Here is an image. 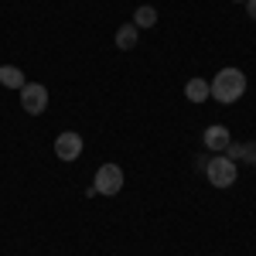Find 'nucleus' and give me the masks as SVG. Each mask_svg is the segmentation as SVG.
<instances>
[{
	"label": "nucleus",
	"instance_id": "20e7f679",
	"mask_svg": "<svg viewBox=\"0 0 256 256\" xmlns=\"http://www.w3.org/2000/svg\"><path fill=\"white\" fill-rule=\"evenodd\" d=\"M92 188H96V195H120V188H123V171H120L116 164H102L96 171Z\"/></svg>",
	"mask_w": 256,
	"mask_h": 256
},
{
	"label": "nucleus",
	"instance_id": "39448f33",
	"mask_svg": "<svg viewBox=\"0 0 256 256\" xmlns=\"http://www.w3.org/2000/svg\"><path fill=\"white\" fill-rule=\"evenodd\" d=\"M55 158L65 160V164H72V160L82 158V137L76 130H65V134L55 137Z\"/></svg>",
	"mask_w": 256,
	"mask_h": 256
},
{
	"label": "nucleus",
	"instance_id": "ddd939ff",
	"mask_svg": "<svg viewBox=\"0 0 256 256\" xmlns=\"http://www.w3.org/2000/svg\"><path fill=\"white\" fill-rule=\"evenodd\" d=\"M236 4H246V0H236Z\"/></svg>",
	"mask_w": 256,
	"mask_h": 256
},
{
	"label": "nucleus",
	"instance_id": "9b49d317",
	"mask_svg": "<svg viewBox=\"0 0 256 256\" xmlns=\"http://www.w3.org/2000/svg\"><path fill=\"white\" fill-rule=\"evenodd\" d=\"M242 160L256 164V144H242Z\"/></svg>",
	"mask_w": 256,
	"mask_h": 256
},
{
	"label": "nucleus",
	"instance_id": "6e6552de",
	"mask_svg": "<svg viewBox=\"0 0 256 256\" xmlns=\"http://www.w3.org/2000/svg\"><path fill=\"white\" fill-rule=\"evenodd\" d=\"M137 24H123L116 31V48H123V52H130V48H137Z\"/></svg>",
	"mask_w": 256,
	"mask_h": 256
},
{
	"label": "nucleus",
	"instance_id": "9d476101",
	"mask_svg": "<svg viewBox=\"0 0 256 256\" xmlns=\"http://www.w3.org/2000/svg\"><path fill=\"white\" fill-rule=\"evenodd\" d=\"M134 24H137V31H144V28H154V24H158V10H154V7H137Z\"/></svg>",
	"mask_w": 256,
	"mask_h": 256
},
{
	"label": "nucleus",
	"instance_id": "f8f14e48",
	"mask_svg": "<svg viewBox=\"0 0 256 256\" xmlns=\"http://www.w3.org/2000/svg\"><path fill=\"white\" fill-rule=\"evenodd\" d=\"M246 14L256 20V0H246Z\"/></svg>",
	"mask_w": 256,
	"mask_h": 256
},
{
	"label": "nucleus",
	"instance_id": "1a4fd4ad",
	"mask_svg": "<svg viewBox=\"0 0 256 256\" xmlns=\"http://www.w3.org/2000/svg\"><path fill=\"white\" fill-rule=\"evenodd\" d=\"M184 96L192 99V102H205V99L212 96V92H208V82L205 79H192L188 86H184Z\"/></svg>",
	"mask_w": 256,
	"mask_h": 256
},
{
	"label": "nucleus",
	"instance_id": "0eeeda50",
	"mask_svg": "<svg viewBox=\"0 0 256 256\" xmlns=\"http://www.w3.org/2000/svg\"><path fill=\"white\" fill-rule=\"evenodd\" d=\"M24 72H20L18 65H0V86H7V89H20L24 86Z\"/></svg>",
	"mask_w": 256,
	"mask_h": 256
},
{
	"label": "nucleus",
	"instance_id": "f03ea898",
	"mask_svg": "<svg viewBox=\"0 0 256 256\" xmlns=\"http://www.w3.org/2000/svg\"><path fill=\"white\" fill-rule=\"evenodd\" d=\"M236 160H229L226 154H216V158H208V168H205V178L216 184V188H229V184H236Z\"/></svg>",
	"mask_w": 256,
	"mask_h": 256
},
{
	"label": "nucleus",
	"instance_id": "f257e3e1",
	"mask_svg": "<svg viewBox=\"0 0 256 256\" xmlns=\"http://www.w3.org/2000/svg\"><path fill=\"white\" fill-rule=\"evenodd\" d=\"M208 92L222 102V106H232L239 99L246 96V76L239 68H222L216 79L208 82Z\"/></svg>",
	"mask_w": 256,
	"mask_h": 256
},
{
	"label": "nucleus",
	"instance_id": "7ed1b4c3",
	"mask_svg": "<svg viewBox=\"0 0 256 256\" xmlns=\"http://www.w3.org/2000/svg\"><path fill=\"white\" fill-rule=\"evenodd\" d=\"M20 106H24L28 116L44 113V106H48V89H44L41 82H24V86H20Z\"/></svg>",
	"mask_w": 256,
	"mask_h": 256
},
{
	"label": "nucleus",
	"instance_id": "423d86ee",
	"mask_svg": "<svg viewBox=\"0 0 256 256\" xmlns=\"http://www.w3.org/2000/svg\"><path fill=\"white\" fill-rule=\"evenodd\" d=\"M232 144L229 137V126H222V123H212L208 130H205V147L212 150V154H226V147Z\"/></svg>",
	"mask_w": 256,
	"mask_h": 256
}]
</instances>
